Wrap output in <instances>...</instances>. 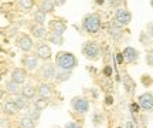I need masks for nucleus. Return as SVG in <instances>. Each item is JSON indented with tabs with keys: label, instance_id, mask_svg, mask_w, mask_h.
Listing matches in <instances>:
<instances>
[{
	"label": "nucleus",
	"instance_id": "f257e3e1",
	"mask_svg": "<svg viewBox=\"0 0 153 128\" xmlns=\"http://www.w3.org/2000/svg\"><path fill=\"white\" fill-rule=\"evenodd\" d=\"M55 66L58 67L60 70H64V71H71L74 70L76 66H78V60L76 57L70 53V51H60L57 53L55 56Z\"/></svg>",
	"mask_w": 153,
	"mask_h": 128
},
{
	"label": "nucleus",
	"instance_id": "f03ea898",
	"mask_svg": "<svg viewBox=\"0 0 153 128\" xmlns=\"http://www.w3.org/2000/svg\"><path fill=\"white\" fill-rule=\"evenodd\" d=\"M82 27L89 34H95L101 30V17L97 13H89L82 20Z\"/></svg>",
	"mask_w": 153,
	"mask_h": 128
},
{
	"label": "nucleus",
	"instance_id": "7ed1b4c3",
	"mask_svg": "<svg viewBox=\"0 0 153 128\" xmlns=\"http://www.w3.org/2000/svg\"><path fill=\"white\" fill-rule=\"evenodd\" d=\"M132 20V14L129 13V10H126V9H118L116 13H115L114 16V22H112V26L116 27L118 30H122V28L128 26Z\"/></svg>",
	"mask_w": 153,
	"mask_h": 128
},
{
	"label": "nucleus",
	"instance_id": "20e7f679",
	"mask_svg": "<svg viewBox=\"0 0 153 128\" xmlns=\"http://www.w3.org/2000/svg\"><path fill=\"white\" fill-rule=\"evenodd\" d=\"M81 50H82V54L87 57L88 60H91V61H97L99 57H101V47L95 41H87V43H84Z\"/></svg>",
	"mask_w": 153,
	"mask_h": 128
},
{
	"label": "nucleus",
	"instance_id": "39448f33",
	"mask_svg": "<svg viewBox=\"0 0 153 128\" xmlns=\"http://www.w3.org/2000/svg\"><path fill=\"white\" fill-rule=\"evenodd\" d=\"M71 106L76 112L85 114V112H88V110H89V101H88L87 98H82V97H75V98H72Z\"/></svg>",
	"mask_w": 153,
	"mask_h": 128
},
{
	"label": "nucleus",
	"instance_id": "423d86ee",
	"mask_svg": "<svg viewBox=\"0 0 153 128\" xmlns=\"http://www.w3.org/2000/svg\"><path fill=\"white\" fill-rule=\"evenodd\" d=\"M139 107L145 111H153V94L152 93H145L139 97Z\"/></svg>",
	"mask_w": 153,
	"mask_h": 128
},
{
	"label": "nucleus",
	"instance_id": "0eeeda50",
	"mask_svg": "<svg viewBox=\"0 0 153 128\" xmlns=\"http://www.w3.org/2000/svg\"><path fill=\"white\" fill-rule=\"evenodd\" d=\"M36 56H37V58H41L44 61L50 60L51 58V49H50V46L47 43L37 44V47H36Z\"/></svg>",
	"mask_w": 153,
	"mask_h": 128
},
{
	"label": "nucleus",
	"instance_id": "6e6552de",
	"mask_svg": "<svg viewBox=\"0 0 153 128\" xmlns=\"http://www.w3.org/2000/svg\"><path fill=\"white\" fill-rule=\"evenodd\" d=\"M57 76V67L53 63H44L41 66V77L45 80H53Z\"/></svg>",
	"mask_w": 153,
	"mask_h": 128
},
{
	"label": "nucleus",
	"instance_id": "1a4fd4ad",
	"mask_svg": "<svg viewBox=\"0 0 153 128\" xmlns=\"http://www.w3.org/2000/svg\"><path fill=\"white\" fill-rule=\"evenodd\" d=\"M19 47H20V50H23L24 53L31 51L33 50V47H34L33 39H31L28 34H23V36H20V39H19Z\"/></svg>",
	"mask_w": 153,
	"mask_h": 128
},
{
	"label": "nucleus",
	"instance_id": "9d476101",
	"mask_svg": "<svg viewBox=\"0 0 153 128\" xmlns=\"http://www.w3.org/2000/svg\"><path fill=\"white\" fill-rule=\"evenodd\" d=\"M23 66L26 67L27 70L33 71L38 67V58L36 54H27V56L23 57Z\"/></svg>",
	"mask_w": 153,
	"mask_h": 128
},
{
	"label": "nucleus",
	"instance_id": "9b49d317",
	"mask_svg": "<svg viewBox=\"0 0 153 128\" xmlns=\"http://www.w3.org/2000/svg\"><path fill=\"white\" fill-rule=\"evenodd\" d=\"M48 26H50V30H51L53 33L60 34V36H62L67 30V24L62 22V20H51Z\"/></svg>",
	"mask_w": 153,
	"mask_h": 128
},
{
	"label": "nucleus",
	"instance_id": "f8f14e48",
	"mask_svg": "<svg viewBox=\"0 0 153 128\" xmlns=\"http://www.w3.org/2000/svg\"><path fill=\"white\" fill-rule=\"evenodd\" d=\"M27 78V71L24 68H14L11 73V81H14L16 84H23Z\"/></svg>",
	"mask_w": 153,
	"mask_h": 128
},
{
	"label": "nucleus",
	"instance_id": "ddd939ff",
	"mask_svg": "<svg viewBox=\"0 0 153 128\" xmlns=\"http://www.w3.org/2000/svg\"><path fill=\"white\" fill-rule=\"evenodd\" d=\"M37 94L40 95V98H44V100H50L51 95H53V87L47 83H43L38 85L37 88Z\"/></svg>",
	"mask_w": 153,
	"mask_h": 128
},
{
	"label": "nucleus",
	"instance_id": "4468645a",
	"mask_svg": "<svg viewBox=\"0 0 153 128\" xmlns=\"http://www.w3.org/2000/svg\"><path fill=\"white\" fill-rule=\"evenodd\" d=\"M122 54H123L125 61H128V63H135L139 58V51L136 49H133V47H126Z\"/></svg>",
	"mask_w": 153,
	"mask_h": 128
},
{
	"label": "nucleus",
	"instance_id": "2eb2a0df",
	"mask_svg": "<svg viewBox=\"0 0 153 128\" xmlns=\"http://www.w3.org/2000/svg\"><path fill=\"white\" fill-rule=\"evenodd\" d=\"M30 31H31V34L36 39H45L47 37V28L41 26V24H36L34 23L33 26L30 27Z\"/></svg>",
	"mask_w": 153,
	"mask_h": 128
},
{
	"label": "nucleus",
	"instance_id": "dca6fc26",
	"mask_svg": "<svg viewBox=\"0 0 153 128\" xmlns=\"http://www.w3.org/2000/svg\"><path fill=\"white\" fill-rule=\"evenodd\" d=\"M20 91H22L23 97H26L27 100L34 98V97H36V94H37V88H36V87H33V85H28V84H27V85H24Z\"/></svg>",
	"mask_w": 153,
	"mask_h": 128
},
{
	"label": "nucleus",
	"instance_id": "f3484780",
	"mask_svg": "<svg viewBox=\"0 0 153 128\" xmlns=\"http://www.w3.org/2000/svg\"><path fill=\"white\" fill-rule=\"evenodd\" d=\"M3 110H4L6 114H9V115H16L17 112L20 111L19 108H17V106L14 104V101L13 100H9L4 103V106H3Z\"/></svg>",
	"mask_w": 153,
	"mask_h": 128
},
{
	"label": "nucleus",
	"instance_id": "a211bd4d",
	"mask_svg": "<svg viewBox=\"0 0 153 128\" xmlns=\"http://www.w3.org/2000/svg\"><path fill=\"white\" fill-rule=\"evenodd\" d=\"M34 22H36V24H41V26H44V23H45V20H47V13H44L43 10H36L34 11Z\"/></svg>",
	"mask_w": 153,
	"mask_h": 128
},
{
	"label": "nucleus",
	"instance_id": "6ab92c4d",
	"mask_svg": "<svg viewBox=\"0 0 153 128\" xmlns=\"http://www.w3.org/2000/svg\"><path fill=\"white\" fill-rule=\"evenodd\" d=\"M54 9H55V6L51 0H41V3H40V10H43L44 13H53Z\"/></svg>",
	"mask_w": 153,
	"mask_h": 128
},
{
	"label": "nucleus",
	"instance_id": "aec40b11",
	"mask_svg": "<svg viewBox=\"0 0 153 128\" xmlns=\"http://www.w3.org/2000/svg\"><path fill=\"white\" fill-rule=\"evenodd\" d=\"M19 127L20 128H34L36 127V121L31 120L28 115H26V117L20 118V121H19Z\"/></svg>",
	"mask_w": 153,
	"mask_h": 128
},
{
	"label": "nucleus",
	"instance_id": "412c9836",
	"mask_svg": "<svg viewBox=\"0 0 153 128\" xmlns=\"http://www.w3.org/2000/svg\"><path fill=\"white\" fill-rule=\"evenodd\" d=\"M13 101H14V104L17 106V108H19V110H23V108H26V107L28 106V100L26 98V97H23L22 94L16 95Z\"/></svg>",
	"mask_w": 153,
	"mask_h": 128
},
{
	"label": "nucleus",
	"instance_id": "4be33fe9",
	"mask_svg": "<svg viewBox=\"0 0 153 128\" xmlns=\"http://www.w3.org/2000/svg\"><path fill=\"white\" fill-rule=\"evenodd\" d=\"M19 1V6H20V9L24 11H28L33 9L34 6V0H17Z\"/></svg>",
	"mask_w": 153,
	"mask_h": 128
},
{
	"label": "nucleus",
	"instance_id": "5701e85b",
	"mask_svg": "<svg viewBox=\"0 0 153 128\" xmlns=\"http://www.w3.org/2000/svg\"><path fill=\"white\" fill-rule=\"evenodd\" d=\"M48 40L53 43V44L55 46H61L62 43H64V39H62V36H60V34H55V33H51L48 36Z\"/></svg>",
	"mask_w": 153,
	"mask_h": 128
},
{
	"label": "nucleus",
	"instance_id": "b1692460",
	"mask_svg": "<svg viewBox=\"0 0 153 128\" xmlns=\"http://www.w3.org/2000/svg\"><path fill=\"white\" fill-rule=\"evenodd\" d=\"M47 106H48V100H44V98H40L38 97L37 100L34 101V108H37V110H44V108H47Z\"/></svg>",
	"mask_w": 153,
	"mask_h": 128
},
{
	"label": "nucleus",
	"instance_id": "393cba45",
	"mask_svg": "<svg viewBox=\"0 0 153 128\" xmlns=\"http://www.w3.org/2000/svg\"><path fill=\"white\" fill-rule=\"evenodd\" d=\"M6 90H7V93H11V94H16L17 91H19V84H16L14 81H7L6 83Z\"/></svg>",
	"mask_w": 153,
	"mask_h": 128
},
{
	"label": "nucleus",
	"instance_id": "a878e982",
	"mask_svg": "<svg viewBox=\"0 0 153 128\" xmlns=\"http://www.w3.org/2000/svg\"><path fill=\"white\" fill-rule=\"evenodd\" d=\"M70 77H71V71H64V70H61L60 73H57V76H55V78H57L58 83H61V81H67Z\"/></svg>",
	"mask_w": 153,
	"mask_h": 128
},
{
	"label": "nucleus",
	"instance_id": "bb28decb",
	"mask_svg": "<svg viewBox=\"0 0 153 128\" xmlns=\"http://www.w3.org/2000/svg\"><path fill=\"white\" fill-rule=\"evenodd\" d=\"M123 84H125V88L128 90L129 93H131V91H133V88H135V84H133V81H132L128 76H125V77H123Z\"/></svg>",
	"mask_w": 153,
	"mask_h": 128
},
{
	"label": "nucleus",
	"instance_id": "cd10ccee",
	"mask_svg": "<svg viewBox=\"0 0 153 128\" xmlns=\"http://www.w3.org/2000/svg\"><path fill=\"white\" fill-rule=\"evenodd\" d=\"M28 117L31 118V120H34V121H37L38 118L41 117V111L37 110V108H33L31 111H28Z\"/></svg>",
	"mask_w": 153,
	"mask_h": 128
},
{
	"label": "nucleus",
	"instance_id": "c85d7f7f",
	"mask_svg": "<svg viewBox=\"0 0 153 128\" xmlns=\"http://www.w3.org/2000/svg\"><path fill=\"white\" fill-rule=\"evenodd\" d=\"M146 63H148L149 66H153V50L148 51V54H146Z\"/></svg>",
	"mask_w": 153,
	"mask_h": 128
},
{
	"label": "nucleus",
	"instance_id": "c756f323",
	"mask_svg": "<svg viewBox=\"0 0 153 128\" xmlns=\"http://www.w3.org/2000/svg\"><path fill=\"white\" fill-rule=\"evenodd\" d=\"M146 31H148L146 34H148V36H150V37L153 39V22L148 24V27H146Z\"/></svg>",
	"mask_w": 153,
	"mask_h": 128
},
{
	"label": "nucleus",
	"instance_id": "7c9ffc66",
	"mask_svg": "<svg viewBox=\"0 0 153 128\" xmlns=\"http://www.w3.org/2000/svg\"><path fill=\"white\" fill-rule=\"evenodd\" d=\"M53 3H54V6H57V7H61V6L65 4L67 0H51Z\"/></svg>",
	"mask_w": 153,
	"mask_h": 128
},
{
	"label": "nucleus",
	"instance_id": "2f4dec72",
	"mask_svg": "<svg viewBox=\"0 0 153 128\" xmlns=\"http://www.w3.org/2000/svg\"><path fill=\"white\" fill-rule=\"evenodd\" d=\"M116 61H118V64H122V63L125 61V58H123V54H122V53H118V54H116Z\"/></svg>",
	"mask_w": 153,
	"mask_h": 128
},
{
	"label": "nucleus",
	"instance_id": "473e14b6",
	"mask_svg": "<svg viewBox=\"0 0 153 128\" xmlns=\"http://www.w3.org/2000/svg\"><path fill=\"white\" fill-rule=\"evenodd\" d=\"M65 128H82L79 124H75V123H70V124H67Z\"/></svg>",
	"mask_w": 153,
	"mask_h": 128
},
{
	"label": "nucleus",
	"instance_id": "72a5a7b5",
	"mask_svg": "<svg viewBox=\"0 0 153 128\" xmlns=\"http://www.w3.org/2000/svg\"><path fill=\"white\" fill-rule=\"evenodd\" d=\"M139 108H140V107H139V104H131V110L133 112H137V111H139Z\"/></svg>",
	"mask_w": 153,
	"mask_h": 128
},
{
	"label": "nucleus",
	"instance_id": "f704fd0d",
	"mask_svg": "<svg viewBox=\"0 0 153 128\" xmlns=\"http://www.w3.org/2000/svg\"><path fill=\"white\" fill-rule=\"evenodd\" d=\"M105 74H106V76H111V74H112V68H111V67H106V68H105Z\"/></svg>",
	"mask_w": 153,
	"mask_h": 128
},
{
	"label": "nucleus",
	"instance_id": "c9c22d12",
	"mask_svg": "<svg viewBox=\"0 0 153 128\" xmlns=\"http://www.w3.org/2000/svg\"><path fill=\"white\" fill-rule=\"evenodd\" d=\"M106 104H112V97H106Z\"/></svg>",
	"mask_w": 153,
	"mask_h": 128
},
{
	"label": "nucleus",
	"instance_id": "e433bc0d",
	"mask_svg": "<svg viewBox=\"0 0 153 128\" xmlns=\"http://www.w3.org/2000/svg\"><path fill=\"white\" fill-rule=\"evenodd\" d=\"M126 128H133V123H131V121H129V123H128V125H126Z\"/></svg>",
	"mask_w": 153,
	"mask_h": 128
},
{
	"label": "nucleus",
	"instance_id": "4c0bfd02",
	"mask_svg": "<svg viewBox=\"0 0 153 128\" xmlns=\"http://www.w3.org/2000/svg\"><path fill=\"white\" fill-rule=\"evenodd\" d=\"M3 94H4V93H3V90L0 88V100H1V98H3Z\"/></svg>",
	"mask_w": 153,
	"mask_h": 128
},
{
	"label": "nucleus",
	"instance_id": "58836bf2",
	"mask_svg": "<svg viewBox=\"0 0 153 128\" xmlns=\"http://www.w3.org/2000/svg\"><path fill=\"white\" fill-rule=\"evenodd\" d=\"M97 3H98V4H102V3H104V0H97Z\"/></svg>",
	"mask_w": 153,
	"mask_h": 128
},
{
	"label": "nucleus",
	"instance_id": "ea45409f",
	"mask_svg": "<svg viewBox=\"0 0 153 128\" xmlns=\"http://www.w3.org/2000/svg\"><path fill=\"white\" fill-rule=\"evenodd\" d=\"M150 6H152V9H153V0H150Z\"/></svg>",
	"mask_w": 153,
	"mask_h": 128
},
{
	"label": "nucleus",
	"instance_id": "a19ab883",
	"mask_svg": "<svg viewBox=\"0 0 153 128\" xmlns=\"http://www.w3.org/2000/svg\"><path fill=\"white\" fill-rule=\"evenodd\" d=\"M0 112H1V110H0Z\"/></svg>",
	"mask_w": 153,
	"mask_h": 128
},
{
	"label": "nucleus",
	"instance_id": "79ce46f5",
	"mask_svg": "<svg viewBox=\"0 0 153 128\" xmlns=\"http://www.w3.org/2000/svg\"><path fill=\"white\" fill-rule=\"evenodd\" d=\"M118 128H120V127H118Z\"/></svg>",
	"mask_w": 153,
	"mask_h": 128
}]
</instances>
